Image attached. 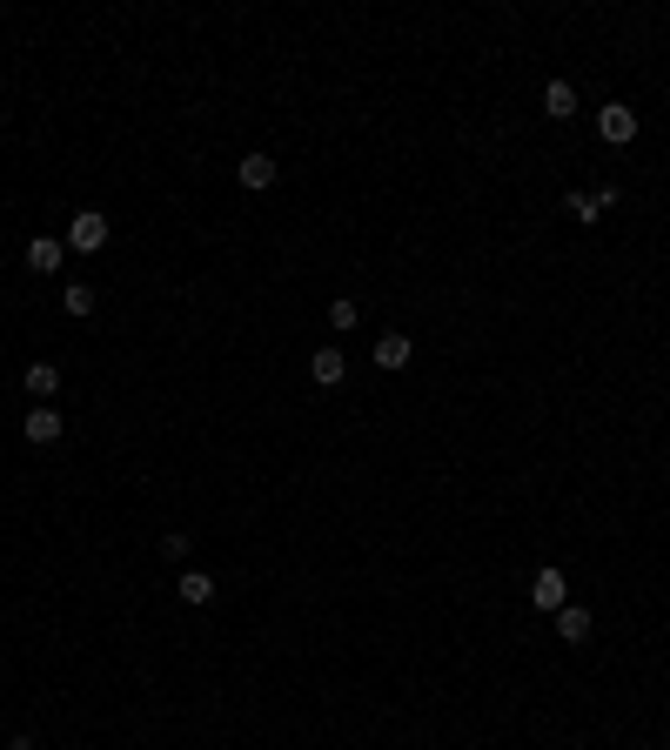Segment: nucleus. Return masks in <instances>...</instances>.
Here are the masks:
<instances>
[{"label": "nucleus", "instance_id": "obj_5", "mask_svg": "<svg viewBox=\"0 0 670 750\" xmlns=\"http://www.w3.org/2000/svg\"><path fill=\"white\" fill-rule=\"evenodd\" d=\"M61 262H67V242H54V235H34V242H27V268H34V275H54Z\"/></svg>", "mask_w": 670, "mask_h": 750}, {"label": "nucleus", "instance_id": "obj_4", "mask_svg": "<svg viewBox=\"0 0 670 750\" xmlns=\"http://www.w3.org/2000/svg\"><path fill=\"white\" fill-rule=\"evenodd\" d=\"M61 429H67V422H61V409H54V402H41V409L21 422V436H27V442H41V449H47V442H61Z\"/></svg>", "mask_w": 670, "mask_h": 750}, {"label": "nucleus", "instance_id": "obj_6", "mask_svg": "<svg viewBox=\"0 0 670 750\" xmlns=\"http://www.w3.org/2000/svg\"><path fill=\"white\" fill-rule=\"evenodd\" d=\"M21 382H27V396H34V402H54V396H61V369H54V362H27Z\"/></svg>", "mask_w": 670, "mask_h": 750}, {"label": "nucleus", "instance_id": "obj_14", "mask_svg": "<svg viewBox=\"0 0 670 750\" xmlns=\"http://www.w3.org/2000/svg\"><path fill=\"white\" fill-rule=\"evenodd\" d=\"M61 309H67V315H94V288H88V282H67Z\"/></svg>", "mask_w": 670, "mask_h": 750}, {"label": "nucleus", "instance_id": "obj_3", "mask_svg": "<svg viewBox=\"0 0 670 750\" xmlns=\"http://www.w3.org/2000/svg\"><path fill=\"white\" fill-rule=\"evenodd\" d=\"M530 603H536V610H550V617H557L563 603H570V583H563V570H557V563L530 576Z\"/></svg>", "mask_w": 670, "mask_h": 750}, {"label": "nucleus", "instance_id": "obj_13", "mask_svg": "<svg viewBox=\"0 0 670 750\" xmlns=\"http://www.w3.org/2000/svg\"><path fill=\"white\" fill-rule=\"evenodd\" d=\"M563 208H570V221H583V228H590V221H603L597 195H583V188H570V195H563Z\"/></svg>", "mask_w": 670, "mask_h": 750}, {"label": "nucleus", "instance_id": "obj_7", "mask_svg": "<svg viewBox=\"0 0 670 750\" xmlns=\"http://www.w3.org/2000/svg\"><path fill=\"white\" fill-rule=\"evenodd\" d=\"M409 355H416V342L389 329V335L376 342V369H382V375H389V369H409Z\"/></svg>", "mask_w": 670, "mask_h": 750}, {"label": "nucleus", "instance_id": "obj_1", "mask_svg": "<svg viewBox=\"0 0 670 750\" xmlns=\"http://www.w3.org/2000/svg\"><path fill=\"white\" fill-rule=\"evenodd\" d=\"M67 248H74V255H101V248H108V215H101V208H81V215L67 221Z\"/></svg>", "mask_w": 670, "mask_h": 750}, {"label": "nucleus", "instance_id": "obj_15", "mask_svg": "<svg viewBox=\"0 0 670 750\" xmlns=\"http://www.w3.org/2000/svg\"><path fill=\"white\" fill-rule=\"evenodd\" d=\"M329 322H335V329H356V322H362V309L349 302V295H335V302H329Z\"/></svg>", "mask_w": 670, "mask_h": 750}, {"label": "nucleus", "instance_id": "obj_9", "mask_svg": "<svg viewBox=\"0 0 670 750\" xmlns=\"http://www.w3.org/2000/svg\"><path fill=\"white\" fill-rule=\"evenodd\" d=\"M309 375H315V389H335V382L349 375V362H342L335 349H315V355H309Z\"/></svg>", "mask_w": 670, "mask_h": 750}, {"label": "nucleus", "instance_id": "obj_8", "mask_svg": "<svg viewBox=\"0 0 670 750\" xmlns=\"http://www.w3.org/2000/svg\"><path fill=\"white\" fill-rule=\"evenodd\" d=\"M175 596L188 603V610H201V603H215V576H208V570H181Z\"/></svg>", "mask_w": 670, "mask_h": 750}, {"label": "nucleus", "instance_id": "obj_12", "mask_svg": "<svg viewBox=\"0 0 670 750\" xmlns=\"http://www.w3.org/2000/svg\"><path fill=\"white\" fill-rule=\"evenodd\" d=\"M242 188H275V155H242Z\"/></svg>", "mask_w": 670, "mask_h": 750}, {"label": "nucleus", "instance_id": "obj_2", "mask_svg": "<svg viewBox=\"0 0 670 750\" xmlns=\"http://www.w3.org/2000/svg\"><path fill=\"white\" fill-rule=\"evenodd\" d=\"M597 134L610 141V148H630V141H637V108H624V101L597 108Z\"/></svg>", "mask_w": 670, "mask_h": 750}, {"label": "nucleus", "instance_id": "obj_10", "mask_svg": "<svg viewBox=\"0 0 670 750\" xmlns=\"http://www.w3.org/2000/svg\"><path fill=\"white\" fill-rule=\"evenodd\" d=\"M543 114H550V121H570V114H577V88H570V81H550V88H543Z\"/></svg>", "mask_w": 670, "mask_h": 750}, {"label": "nucleus", "instance_id": "obj_11", "mask_svg": "<svg viewBox=\"0 0 670 750\" xmlns=\"http://www.w3.org/2000/svg\"><path fill=\"white\" fill-rule=\"evenodd\" d=\"M557 637H563V643H583V637H590V610H583V603H563V610H557Z\"/></svg>", "mask_w": 670, "mask_h": 750}]
</instances>
